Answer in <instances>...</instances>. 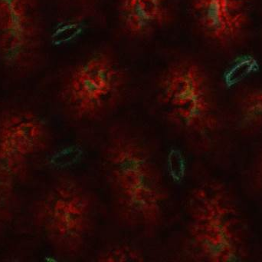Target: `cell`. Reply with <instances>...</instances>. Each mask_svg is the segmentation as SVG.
Instances as JSON below:
<instances>
[{
    "mask_svg": "<svg viewBox=\"0 0 262 262\" xmlns=\"http://www.w3.org/2000/svg\"><path fill=\"white\" fill-rule=\"evenodd\" d=\"M124 81V72L113 57L96 52L69 74L61 89V101L73 119L94 121L112 109Z\"/></svg>",
    "mask_w": 262,
    "mask_h": 262,
    "instance_id": "5",
    "label": "cell"
},
{
    "mask_svg": "<svg viewBox=\"0 0 262 262\" xmlns=\"http://www.w3.org/2000/svg\"><path fill=\"white\" fill-rule=\"evenodd\" d=\"M186 211L189 247L195 260L238 261L247 256L244 217L224 185L209 181L197 186L189 195Z\"/></svg>",
    "mask_w": 262,
    "mask_h": 262,
    "instance_id": "2",
    "label": "cell"
},
{
    "mask_svg": "<svg viewBox=\"0 0 262 262\" xmlns=\"http://www.w3.org/2000/svg\"><path fill=\"white\" fill-rule=\"evenodd\" d=\"M96 261L102 262H139L145 261L143 252L129 243L108 246L97 255Z\"/></svg>",
    "mask_w": 262,
    "mask_h": 262,
    "instance_id": "11",
    "label": "cell"
},
{
    "mask_svg": "<svg viewBox=\"0 0 262 262\" xmlns=\"http://www.w3.org/2000/svg\"><path fill=\"white\" fill-rule=\"evenodd\" d=\"M256 177L258 183L262 189V152L258 157L256 164Z\"/></svg>",
    "mask_w": 262,
    "mask_h": 262,
    "instance_id": "13",
    "label": "cell"
},
{
    "mask_svg": "<svg viewBox=\"0 0 262 262\" xmlns=\"http://www.w3.org/2000/svg\"><path fill=\"white\" fill-rule=\"evenodd\" d=\"M104 166L121 218L139 228L158 225L164 211L166 191L143 142L129 135L113 138L104 152Z\"/></svg>",
    "mask_w": 262,
    "mask_h": 262,
    "instance_id": "1",
    "label": "cell"
},
{
    "mask_svg": "<svg viewBox=\"0 0 262 262\" xmlns=\"http://www.w3.org/2000/svg\"><path fill=\"white\" fill-rule=\"evenodd\" d=\"M157 97L166 118L183 131L210 133L218 124L216 109L204 69L192 60H181L160 76Z\"/></svg>",
    "mask_w": 262,
    "mask_h": 262,
    "instance_id": "3",
    "label": "cell"
},
{
    "mask_svg": "<svg viewBox=\"0 0 262 262\" xmlns=\"http://www.w3.org/2000/svg\"><path fill=\"white\" fill-rule=\"evenodd\" d=\"M121 23L132 36H144L166 24L169 0H119Z\"/></svg>",
    "mask_w": 262,
    "mask_h": 262,
    "instance_id": "9",
    "label": "cell"
},
{
    "mask_svg": "<svg viewBox=\"0 0 262 262\" xmlns=\"http://www.w3.org/2000/svg\"><path fill=\"white\" fill-rule=\"evenodd\" d=\"M259 69V64L252 55H243L237 58L232 63L225 74L226 84L233 86L239 83L251 74L257 72Z\"/></svg>",
    "mask_w": 262,
    "mask_h": 262,
    "instance_id": "12",
    "label": "cell"
},
{
    "mask_svg": "<svg viewBox=\"0 0 262 262\" xmlns=\"http://www.w3.org/2000/svg\"><path fill=\"white\" fill-rule=\"evenodd\" d=\"M254 0H189L195 23L205 36L221 45L232 44L247 28Z\"/></svg>",
    "mask_w": 262,
    "mask_h": 262,
    "instance_id": "8",
    "label": "cell"
},
{
    "mask_svg": "<svg viewBox=\"0 0 262 262\" xmlns=\"http://www.w3.org/2000/svg\"><path fill=\"white\" fill-rule=\"evenodd\" d=\"M48 140L44 122L28 111H12L0 119V183L9 186Z\"/></svg>",
    "mask_w": 262,
    "mask_h": 262,
    "instance_id": "7",
    "label": "cell"
},
{
    "mask_svg": "<svg viewBox=\"0 0 262 262\" xmlns=\"http://www.w3.org/2000/svg\"><path fill=\"white\" fill-rule=\"evenodd\" d=\"M42 44L38 0H0V60L12 72L36 66Z\"/></svg>",
    "mask_w": 262,
    "mask_h": 262,
    "instance_id": "6",
    "label": "cell"
},
{
    "mask_svg": "<svg viewBox=\"0 0 262 262\" xmlns=\"http://www.w3.org/2000/svg\"><path fill=\"white\" fill-rule=\"evenodd\" d=\"M240 120L243 127L255 129L262 126V89L246 93L239 106Z\"/></svg>",
    "mask_w": 262,
    "mask_h": 262,
    "instance_id": "10",
    "label": "cell"
},
{
    "mask_svg": "<svg viewBox=\"0 0 262 262\" xmlns=\"http://www.w3.org/2000/svg\"><path fill=\"white\" fill-rule=\"evenodd\" d=\"M94 201L87 189L74 178L55 183L43 198L38 219L46 237L58 250L77 255L93 228Z\"/></svg>",
    "mask_w": 262,
    "mask_h": 262,
    "instance_id": "4",
    "label": "cell"
}]
</instances>
